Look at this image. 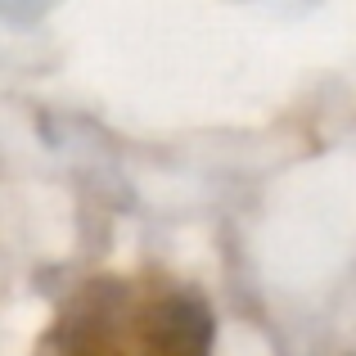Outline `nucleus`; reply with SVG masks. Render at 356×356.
<instances>
[{
    "instance_id": "obj_1",
    "label": "nucleus",
    "mask_w": 356,
    "mask_h": 356,
    "mask_svg": "<svg viewBox=\"0 0 356 356\" xmlns=\"http://www.w3.org/2000/svg\"><path fill=\"white\" fill-rule=\"evenodd\" d=\"M212 302L172 270H104L63 293L36 356H212Z\"/></svg>"
}]
</instances>
